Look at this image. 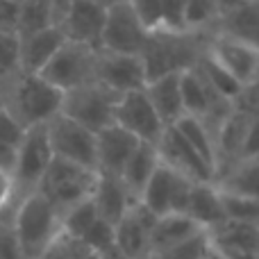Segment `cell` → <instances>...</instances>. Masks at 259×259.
Segmentation results:
<instances>
[{
	"label": "cell",
	"instance_id": "cell-7",
	"mask_svg": "<svg viewBox=\"0 0 259 259\" xmlns=\"http://www.w3.org/2000/svg\"><path fill=\"white\" fill-rule=\"evenodd\" d=\"M53 148L48 141L46 125H32L25 130L21 143L16 146V164H14V187L16 196L23 198L36 191L48 164L53 161Z\"/></svg>",
	"mask_w": 259,
	"mask_h": 259
},
{
	"label": "cell",
	"instance_id": "cell-25",
	"mask_svg": "<svg viewBox=\"0 0 259 259\" xmlns=\"http://www.w3.org/2000/svg\"><path fill=\"white\" fill-rule=\"evenodd\" d=\"M200 232H205V230L198 223H193L184 211L157 216L155 225H152V234H150V252L164 250V248H170L175 243H182Z\"/></svg>",
	"mask_w": 259,
	"mask_h": 259
},
{
	"label": "cell",
	"instance_id": "cell-45",
	"mask_svg": "<svg viewBox=\"0 0 259 259\" xmlns=\"http://www.w3.org/2000/svg\"><path fill=\"white\" fill-rule=\"evenodd\" d=\"M219 250V248H216ZM225 259H259V252H228V250H219Z\"/></svg>",
	"mask_w": 259,
	"mask_h": 259
},
{
	"label": "cell",
	"instance_id": "cell-29",
	"mask_svg": "<svg viewBox=\"0 0 259 259\" xmlns=\"http://www.w3.org/2000/svg\"><path fill=\"white\" fill-rule=\"evenodd\" d=\"M193 68L200 73L202 80H205L207 84H209L211 89L221 96V98L230 100V103H237V98L241 96V91H243L241 82L234 80V77L230 75V73L225 71V68L221 66V64L216 62L209 53H207V48L202 50V55L198 57V62L193 64Z\"/></svg>",
	"mask_w": 259,
	"mask_h": 259
},
{
	"label": "cell",
	"instance_id": "cell-50",
	"mask_svg": "<svg viewBox=\"0 0 259 259\" xmlns=\"http://www.w3.org/2000/svg\"><path fill=\"white\" fill-rule=\"evenodd\" d=\"M5 107V98H3V87H0V109Z\"/></svg>",
	"mask_w": 259,
	"mask_h": 259
},
{
	"label": "cell",
	"instance_id": "cell-18",
	"mask_svg": "<svg viewBox=\"0 0 259 259\" xmlns=\"http://www.w3.org/2000/svg\"><path fill=\"white\" fill-rule=\"evenodd\" d=\"M250 114L246 109L234 105L232 112L223 118L219 127L214 132V146H216V178L223 170H228L234 161H239L241 157V146L246 139V130Z\"/></svg>",
	"mask_w": 259,
	"mask_h": 259
},
{
	"label": "cell",
	"instance_id": "cell-36",
	"mask_svg": "<svg viewBox=\"0 0 259 259\" xmlns=\"http://www.w3.org/2000/svg\"><path fill=\"white\" fill-rule=\"evenodd\" d=\"M87 255H94V252L89 250V246L82 239H75L59 230V234L46 246L39 259H82Z\"/></svg>",
	"mask_w": 259,
	"mask_h": 259
},
{
	"label": "cell",
	"instance_id": "cell-15",
	"mask_svg": "<svg viewBox=\"0 0 259 259\" xmlns=\"http://www.w3.org/2000/svg\"><path fill=\"white\" fill-rule=\"evenodd\" d=\"M207 53L230 73L237 82H241V87L250 84L259 73V48L239 41L234 36L228 34H214L207 41Z\"/></svg>",
	"mask_w": 259,
	"mask_h": 259
},
{
	"label": "cell",
	"instance_id": "cell-16",
	"mask_svg": "<svg viewBox=\"0 0 259 259\" xmlns=\"http://www.w3.org/2000/svg\"><path fill=\"white\" fill-rule=\"evenodd\" d=\"M105 14H107V7L96 0H73L57 25L64 32L66 41L84 44L98 50L105 27Z\"/></svg>",
	"mask_w": 259,
	"mask_h": 259
},
{
	"label": "cell",
	"instance_id": "cell-6",
	"mask_svg": "<svg viewBox=\"0 0 259 259\" xmlns=\"http://www.w3.org/2000/svg\"><path fill=\"white\" fill-rule=\"evenodd\" d=\"M96 53L98 50L84 44L64 41L57 53L50 57V62L39 71V75L66 94V91L77 89L87 82H94Z\"/></svg>",
	"mask_w": 259,
	"mask_h": 259
},
{
	"label": "cell",
	"instance_id": "cell-49",
	"mask_svg": "<svg viewBox=\"0 0 259 259\" xmlns=\"http://www.w3.org/2000/svg\"><path fill=\"white\" fill-rule=\"evenodd\" d=\"M96 3H100V5H105V7H109V5L118 3V0H96Z\"/></svg>",
	"mask_w": 259,
	"mask_h": 259
},
{
	"label": "cell",
	"instance_id": "cell-17",
	"mask_svg": "<svg viewBox=\"0 0 259 259\" xmlns=\"http://www.w3.org/2000/svg\"><path fill=\"white\" fill-rule=\"evenodd\" d=\"M139 143L141 141L134 134H130L116 123L96 132V170L121 178L127 159L137 150Z\"/></svg>",
	"mask_w": 259,
	"mask_h": 259
},
{
	"label": "cell",
	"instance_id": "cell-3",
	"mask_svg": "<svg viewBox=\"0 0 259 259\" xmlns=\"http://www.w3.org/2000/svg\"><path fill=\"white\" fill-rule=\"evenodd\" d=\"M12 225L18 243H21L23 257L39 259L46 246L62 230V214L46 196H41L39 191H32L16 202Z\"/></svg>",
	"mask_w": 259,
	"mask_h": 259
},
{
	"label": "cell",
	"instance_id": "cell-14",
	"mask_svg": "<svg viewBox=\"0 0 259 259\" xmlns=\"http://www.w3.org/2000/svg\"><path fill=\"white\" fill-rule=\"evenodd\" d=\"M155 219L157 216L152 214L146 205L134 200L132 205L127 207L125 214L118 219V223L114 225V243H116V250L127 259L150 257V234H152Z\"/></svg>",
	"mask_w": 259,
	"mask_h": 259
},
{
	"label": "cell",
	"instance_id": "cell-1",
	"mask_svg": "<svg viewBox=\"0 0 259 259\" xmlns=\"http://www.w3.org/2000/svg\"><path fill=\"white\" fill-rule=\"evenodd\" d=\"M7 112L16 116L23 127L46 125L53 116L62 112L64 91L53 87L39 73L18 71L14 77L0 82Z\"/></svg>",
	"mask_w": 259,
	"mask_h": 259
},
{
	"label": "cell",
	"instance_id": "cell-31",
	"mask_svg": "<svg viewBox=\"0 0 259 259\" xmlns=\"http://www.w3.org/2000/svg\"><path fill=\"white\" fill-rule=\"evenodd\" d=\"M221 14H223V3L221 0H187L182 14V25L184 30L214 34Z\"/></svg>",
	"mask_w": 259,
	"mask_h": 259
},
{
	"label": "cell",
	"instance_id": "cell-32",
	"mask_svg": "<svg viewBox=\"0 0 259 259\" xmlns=\"http://www.w3.org/2000/svg\"><path fill=\"white\" fill-rule=\"evenodd\" d=\"M178 132L196 148V152L207 161V164L214 168L216 173V146H214V132L207 127L205 121L196 116H182L178 123H175Z\"/></svg>",
	"mask_w": 259,
	"mask_h": 259
},
{
	"label": "cell",
	"instance_id": "cell-22",
	"mask_svg": "<svg viewBox=\"0 0 259 259\" xmlns=\"http://www.w3.org/2000/svg\"><path fill=\"white\" fill-rule=\"evenodd\" d=\"M96 205V211L103 221L116 225L118 219L127 211V207L132 205L137 198L127 191V187L123 184V180L118 175H107L98 173V182H96L94 196H91Z\"/></svg>",
	"mask_w": 259,
	"mask_h": 259
},
{
	"label": "cell",
	"instance_id": "cell-28",
	"mask_svg": "<svg viewBox=\"0 0 259 259\" xmlns=\"http://www.w3.org/2000/svg\"><path fill=\"white\" fill-rule=\"evenodd\" d=\"M216 187L230 193L259 198V157H246L216 178Z\"/></svg>",
	"mask_w": 259,
	"mask_h": 259
},
{
	"label": "cell",
	"instance_id": "cell-4",
	"mask_svg": "<svg viewBox=\"0 0 259 259\" xmlns=\"http://www.w3.org/2000/svg\"><path fill=\"white\" fill-rule=\"evenodd\" d=\"M96 182H98V170L73 164L62 157H53L36 191L48 198L62 214L68 207L94 196Z\"/></svg>",
	"mask_w": 259,
	"mask_h": 259
},
{
	"label": "cell",
	"instance_id": "cell-42",
	"mask_svg": "<svg viewBox=\"0 0 259 259\" xmlns=\"http://www.w3.org/2000/svg\"><path fill=\"white\" fill-rule=\"evenodd\" d=\"M246 157H259V114H250V121H248L246 139H243L239 159H246Z\"/></svg>",
	"mask_w": 259,
	"mask_h": 259
},
{
	"label": "cell",
	"instance_id": "cell-9",
	"mask_svg": "<svg viewBox=\"0 0 259 259\" xmlns=\"http://www.w3.org/2000/svg\"><path fill=\"white\" fill-rule=\"evenodd\" d=\"M148 27L141 23L139 14L130 5V0H118L109 5L105 14V27L100 36V48L112 50V53H127L139 55L146 46Z\"/></svg>",
	"mask_w": 259,
	"mask_h": 259
},
{
	"label": "cell",
	"instance_id": "cell-21",
	"mask_svg": "<svg viewBox=\"0 0 259 259\" xmlns=\"http://www.w3.org/2000/svg\"><path fill=\"white\" fill-rule=\"evenodd\" d=\"M184 214H187L193 223L200 225L205 232L219 228V225H223L225 221H228L219 187H216L214 182H196L193 184Z\"/></svg>",
	"mask_w": 259,
	"mask_h": 259
},
{
	"label": "cell",
	"instance_id": "cell-40",
	"mask_svg": "<svg viewBox=\"0 0 259 259\" xmlns=\"http://www.w3.org/2000/svg\"><path fill=\"white\" fill-rule=\"evenodd\" d=\"M25 130L27 127H23L12 112H7V107L0 109V141L9 143V146H18Z\"/></svg>",
	"mask_w": 259,
	"mask_h": 259
},
{
	"label": "cell",
	"instance_id": "cell-37",
	"mask_svg": "<svg viewBox=\"0 0 259 259\" xmlns=\"http://www.w3.org/2000/svg\"><path fill=\"white\" fill-rule=\"evenodd\" d=\"M21 71L18 57V32L0 30V82L14 77Z\"/></svg>",
	"mask_w": 259,
	"mask_h": 259
},
{
	"label": "cell",
	"instance_id": "cell-35",
	"mask_svg": "<svg viewBox=\"0 0 259 259\" xmlns=\"http://www.w3.org/2000/svg\"><path fill=\"white\" fill-rule=\"evenodd\" d=\"M209 234L207 232H200L196 237L187 239L182 243H175L170 248H164V250H157V252H150L148 259H207L209 255Z\"/></svg>",
	"mask_w": 259,
	"mask_h": 259
},
{
	"label": "cell",
	"instance_id": "cell-27",
	"mask_svg": "<svg viewBox=\"0 0 259 259\" xmlns=\"http://www.w3.org/2000/svg\"><path fill=\"white\" fill-rule=\"evenodd\" d=\"M157 164H159L157 146L155 143H148V141L139 143L137 150H134L132 157L127 159L125 168H123V173H121V180L127 187V191L132 193L137 200H139V196H141L146 182L150 180V175H152V170H155Z\"/></svg>",
	"mask_w": 259,
	"mask_h": 259
},
{
	"label": "cell",
	"instance_id": "cell-10",
	"mask_svg": "<svg viewBox=\"0 0 259 259\" xmlns=\"http://www.w3.org/2000/svg\"><path fill=\"white\" fill-rule=\"evenodd\" d=\"M48 141L55 157L96 170V134L62 112L46 123Z\"/></svg>",
	"mask_w": 259,
	"mask_h": 259
},
{
	"label": "cell",
	"instance_id": "cell-39",
	"mask_svg": "<svg viewBox=\"0 0 259 259\" xmlns=\"http://www.w3.org/2000/svg\"><path fill=\"white\" fill-rule=\"evenodd\" d=\"M14 211H3L0 214V259H25L21 250V243L16 239L12 225Z\"/></svg>",
	"mask_w": 259,
	"mask_h": 259
},
{
	"label": "cell",
	"instance_id": "cell-47",
	"mask_svg": "<svg viewBox=\"0 0 259 259\" xmlns=\"http://www.w3.org/2000/svg\"><path fill=\"white\" fill-rule=\"evenodd\" d=\"M98 259H127V257H123L118 250H112V252H105V255H98Z\"/></svg>",
	"mask_w": 259,
	"mask_h": 259
},
{
	"label": "cell",
	"instance_id": "cell-2",
	"mask_svg": "<svg viewBox=\"0 0 259 259\" xmlns=\"http://www.w3.org/2000/svg\"><path fill=\"white\" fill-rule=\"evenodd\" d=\"M211 34L191 30H168V32H150L146 46L141 48L143 66L148 80L168 73H182L191 68L207 48Z\"/></svg>",
	"mask_w": 259,
	"mask_h": 259
},
{
	"label": "cell",
	"instance_id": "cell-13",
	"mask_svg": "<svg viewBox=\"0 0 259 259\" xmlns=\"http://www.w3.org/2000/svg\"><path fill=\"white\" fill-rule=\"evenodd\" d=\"M157 146L159 161L187 175L191 182H216V173L205 159L196 152V148L178 132L175 125H166Z\"/></svg>",
	"mask_w": 259,
	"mask_h": 259
},
{
	"label": "cell",
	"instance_id": "cell-11",
	"mask_svg": "<svg viewBox=\"0 0 259 259\" xmlns=\"http://www.w3.org/2000/svg\"><path fill=\"white\" fill-rule=\"evenodd\" d=\"M94 80L121 96L134 89H143L148 82V75L139 55L112 53V50L98 48Z\"/></svg>",
	"mask_w": 259,
	"mask_h": 259
},
{
	"label": "cell",
	"instance_id": "cell-48",
	"mask_svg": "<svg viewBox=\"0 0 259 259\" xmlns=\"http://www.w3.org/2000/svg\"><path fill=\"white\" fill-rule=\"evenodd\" d=\"M207 259H225L223 255H221L219 250H216L214 246H209V255H207Z\"/></svg>",
	"mask_w": 259,
	"mask_h": 259
},
{
	"label": "cell",
	"instance_id": "cell-23",
	"mask_svg": "<svg viewBox=\"0 0 259 259\" xmlns=\"http://www.w3.org/2000/svg\"><path fill=\"white\" fill-rule=\"evenodd\" d=\"M146 96L150 98L155 112L164 121V125H175L184 116L182 91H180V73L152 77L146 82Z\"/></svg>",
	"mask_w": 259,
	"mask_h": 259
},
{
	"label": "cell",
	"instance_id": "cell-20",
	"mask_svg": "<svg viewBox=\"0 0 259 259\" xmlns=\"http://www.w3.org/2000/svg\"><path fill=\"white\" fill-rule=\"evenodd\" d=\"M66 41L64 32L59 25L46 27L39 32H30V34L18 36V57H21V71L25 73H39L46 64L50 62L59 46Z\"/></svg>",
	"mask_w": 259,
	"mask_h": 259
},
{
	"label": "cell",
	"instance_id": "cell-33",
	"mask_svg": "<svg viewBox=\"0 0 259 259\" xmlns=\"http://www.w3.org/2000/svg\"><path fill=\"white\" fill-rule=\"evenodd\" d=\"M98 219L100 216H98V211H96L94 200L87 198V200H80L77 205L62 211V232L71 234V237H75V239H82Z\"/></svg>",
	"mask_w": 259,
	"mask_h": 259
},
{
	"label": "cell",
	"instance_id": "cell-44",
	"mask_svg": "<svg viewBox=\"0 0 259 259\" xmlns=\"http://www.w3.org/2000/svg\"><path fill=\"white\" fill-rule=\"evenodd\" d=\"M14 164H16V146L0 141V168L14 173Z\"/></svg>",
	"mask_w": 259,
	"mask_h": 259
},
{
	"label": "cell",
	"instance_id": "cell-51",
	"mask_svg": "<svg viewBox=\"0 0 259 259\" xmlns=\"http://www.w3.org/2000/svg\"><path fill=\"white\" fill-rule=\"evenodd\" d=\"M14 3H21V0H14Z\"/></svg>",
	"mask_w": 259,
	"mask_h": 259
},
{
	"label": "cell",
	"instance_id": "cell-24",
	"mask_svg": "<svg viewBox=\"0 0 259 259\" xmlns=\"http://www.w3.org/2000/svg\"><path fill=\"white\" fill-rule=\"evenodd\" d=\"M148 32L184 30L182 14L187 0H130Z\"/></svg>",
	"mask_w": 259,
	"mask_h": 259
},
{
	"label": "cell",
	"instance_id": "cell-52",
	"mask_svg": "<svg viewBox=\"0 0 259 259\" xmlns=\"http://www.w3.org/2000/svg\"><path fill=\"white\" fill-rule=\"evenodd\" d=\"M146 259H148V257H146Z\"/></svg>",
	"mask_w": 259,
	"mask_h": 259
},
{
	"label": "cell",
	"instance_id": "cell-5",
	"mask_svg": "<svg viewBox=\"0 0 259 259\" xmlns=\"http://www.w3.org/2000/svg\"><path fill=\"white\" fill-rule=\"evenodd\" d=\"M116 100H118V94H114L107 87L98 84L94 80L64 94L62 114L96 134L100 130L114 125Z\"/></svg>",
	"mask_w": 259,
	"mask_h": 259
},
{
	"label": "cell",
	"instance_id": "cell-46",
	"mask_svg": "<svg viewBox=\"0 0 259 259\" xmlns=\"http://www.w3.org/2000/svg\"><path fill=\"white\" fill-rule=\"evenodd\" d=\"M50 3H53L55 14H57V23H59V18H62V14L66 12V7L73 3V0H50Z\"/></svg>",
	"mask_w": 259,
	"mask_h": 259
},
{
	"label": "cell",
	"instance_id": "cell-41",
	"mask_svg": "<svg viewBox=\"0 0 259 259\" xmlns=\"http://www.w3.org/2000/svg\"><path fill=\"white\" fill-rule=\"evenodd\" d=\"M18 200H21V198L16 196V187H14L12 173L0 168V214L7 209H14Z\"/></svg>",
	"mask_w": 259,
	"mask_h": 259
},
{
	"label": "cell",
	"instance_id": "cell-12",
	"mask_svg": "<svg viewBox=\"0 0 259 259\" xmlns=\"http://www.w3.org/2000/svg\"><path fill=\"white\" fill-rule=\"evenodd\" d=\"M114 123L127 130L130 134H134L139 141L148 143L159 141L166 127L159 114L152 107L150 98L146 96V89H134L118 96L116 109H114Z\"/></svg>",
	"mask_w": 259,
	"mask_h": 259
},
{
	"label": "cell",
	"instance_id": "cell-19",
	"mask_svg": "<svg viewBox=\"0 0 259 259\" xmlns=\"http://www.w3.org/2000/svg\"><path fill=\"white\" fill-rule=\"evenodd\" d=\"M214 32L234 36V39L259 48V3L257 0H234L225 5Z\"/></svg>",
	"mask_w": 259,
	"mask_h": 259
},
{
	"label": "cell",
	"instance_id": "cell-34",
	"mask_svg": "<svg viewBox=\"0 0 259 259\" xmlns=\"http://www.w3.org/2000/svg\"><path fill=\"white\" fill-rule=\"evenodd\" d=\"M221 200H223V209L228 221H239V223L257 225L259 228V198L241 196V193H230L219 189Z\"/></svg>",
	"mask_w": 259,
	"mask_h": 259
},
{
	"label": "cell",
	"instance_id": "cell-8",
	"mask_svg": "<svg viewBox=\"0 0 259 259\" xmlns=\"http://www.w3.org/2000/svg\"><path fill=\"white\" fill-rule=\"evenodd\" d=\"M193 184L196 182H191L187 175L178 173L175 168H170L164 161H159L155 166V170H152L150 180L143 187L139 202L146 205L155 216L184 211Z\"/></svg>",
	"mask_w": 259,
	"mask_h": 259
},
{
	"label": "cell",
	"instance_id": "cell-38",
	"mask_svg": "<svg viewBox=\"0 0 259 259\" xmlns=\"http://www.w3.org/2000/svg\"><path fill=\"white\" fill-rule=\"evenodd\" d=\"M82 241L89 246V250L94 252V255H105V252L116 250V243H114V225L98 219L89 228V232L82 237Z\"/></svg>",
	"mask_w": 259,
	"mask_h": 259
},
{
	"label": "cell",
	"instance_id": "cell-26",
	"mask_svg": "<svg viewBox=\"0 0 259 259\" xmlns=\"http://www.w3.org/2000/svg\"><path fill=\"white\" fill-rule=\"evenodd\" d=\"M209 241L219 250L228 252H259V228L257 225L225 221L223 225L209 230Z\"/></svg>",
	"mask_w": 259,
	"mask_h": 259
},
{
	"label": "cell",
	"instance_id": "cell-43",
	"mask_svg": "<svg viewBox=\"0 0 259 259\" xmlns=\"http://www.w3.org/2000/svg\"><path fill=\"white\" fill-rule=\"evenodd\" d=\"M16 18H18V3L0 0V30L16 32Z\"/></svg>",
	"mask_w": 259,
	"mask_h": 259
},
{
	"label": "cell",
	"instance_id": "cell-30",
	"mask_svg": "<svg viewBox=\"0 0 259 259\" xmlns=\"http://www.w3.org/2000/svg\"><path fill=\"white\" fill-rule=\"evenodd\" d=\"M57 25V14L50 0H21L18 3V18H16V32L30 34L46 27Z\"/></svg>",
	"mask_w": 259,
	"mask_h": 259
}]
</instances>
